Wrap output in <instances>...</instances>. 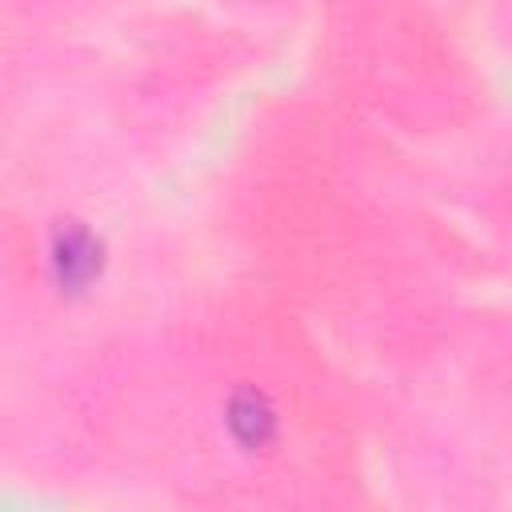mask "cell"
<instances>
[{"label": "cell", "mask_w": 512, "mask_h": 512, "mask_svg": "<svg viewBox=\"0 0 512 512\" xmlns=\"http://www.w3.org/2000/svg\"><path fill=\"white\" fill-rule=\"evenodd\" d=\"M228 428L244 448H264L276 436V408L260 388H240L228 400Z\"/></svg>", "instance_id": "7a4b0ae2"}, {"label": "cell", "mask_w": 512, "mask_h": 512, "mask_svg": "<svg viewBox=\"0 0 512 512\" xmlns=\"http://www.w3.org/2000/svg\"><path fill=\"white\" fill-rule=\"evenodd\" d=\"M52 264H56L60 284L84 288L100 272V240L84 224H64L52 240Z\"/></svg>", "instance_id": "6da1fadb"}]
</instances>
